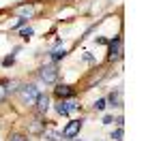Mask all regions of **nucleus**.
<instances>
[{"instance_id": "f257e3e1", "label": "nucleus", "mask_w": 161, "mask_h": 141, "mask_svg": "<svg viewBox=\"0 0 161 141\" xmlns=\"http://www.w3.org/2000/svg\"><path fill=\"white\" fill-rule=\"evenodd\" d=\"M123 60V37H116L108 41V58L105 62L114 64V62H120Z\"/></svg>"}, {"instance_id": "f03ea898", "label": "nucleus", "mask_w": 161, "mask_h": 141, "mask_svg": "<svg viewBox=\"0 0 161 141\" xmlns=\"http://www.w3.org/2000/svg\"><path fill=\"white\" fill-rule=\"evenodd\" d=\"M39 92H41V90H39L35 83H22V86H19V90H17V94H19L22 103H24V105H28V107H32V105L37 103Z\"/></svg>"}, {"instance_id": "7ed1b4c3", "label": "nucleus", "mask_w": 161, "mask_h": 141, "mask_svg": "<svg viewBox=\"0 0 161 141\" xmlns=\"http://www.w3.org/2000/svg\"><path fill=\"white\" fill-rule=\"evenodd\" d=\"M82 126H84V120L80 118V120H69L67 122V126L62 128V141H69V139H75L77 135H80V130H82Z\"/></svg>"}, {"instance_id": "20e7f679", "label": "nucleus", "mask_w": 161, "mask_h": 141, "mask_svg": "<svg viewBox=\"0 0 161 141\" xmlns=\"http://www.w3.org/2000/svg\"><path fill=\"white\" fill-rule=\"evenodd\" d=\"M39 79L43 81V83H56V79H58V68H56V64H43L41 68H39Z\"/></svg>"}, {"instance_id": "39448f33", "label": "nucleus", "mask_w": 161, "mask_h": 141, "mask_svg": "<svg viewBox=\"0 0 161 141\" xmlns=\"http://www.w3.org/2000/svg\"><path fill=\"white\" fill-rule=\"evenodd\" d=\"M11 13L19 15V17H24V19H32V17L37 15V7H35L32 2H22V4L11 7Z\"/></svg>"}, {"instance_id": "423d86ee", "label": "nucleus", "mask_w": 161, "mask_h": 141, "mask_svg": "<svg viewBox=\"0 0 161 141\" xmlns=\"http://www.w3.org/2000/svg\"><path fill=\"white\" fill-rule=\"evenodd\" d=\"M45 122H47V120H45L43 115L37 113L35 120L28 122V133H30V135H43V133H45Z\"/></svg>"}, {"instance_id": "0eeeda50", "label": "nucleus", "mask_w": 161, "mask_h": 141, "mask_svg": "<svg viewBox=\"0 0 161 141\" xmlns=\"http://www.w3.org/2000/svg\"><path fill=\"white\" fill-rule=\"evenodd\" d=\"M54 96H56L58 101H69V98L75 96V90L71 88V86H67V83H58V86L54 88Z\"/></svg>"}, {"instance_id": "6e6552de", "label": "nucleus", "mask_w": 161, "mask_h": 141, "mask_svg": "<svg viewBox=\"0 0 161 141\" xmlns=\"http://www.w3.org/2000/svg\"><path fill=\"white\" fill-rule=\"evenodd\" d=\"M35 109H37L39 115H43V118H45L47 109H50V96H47V94H43V92H39L37 103H35Z\"/></svg>"}, {"instance_id": "1a4fd4ad", "label": "nucleus", "mask_w": 161, "mask_h": 141, "mask_svg": "<svg viewBox=\"0 0 161 141\" xmlns=\"http://www.w3.org/2000/svg\"><path fill=\"white\" fill-rule=\"evenodd\" d=\"M103 75H105V68H103V66L92 68V73H90V75H88V79H86V88H90L95 81H101V79H103Z\"/></svg>"}, {"instance_id": "9d476101", "label": "nucleus", "mask_w": 161, "mask_h": 141, "mask_svg": "<svg viewBox=\"0 0 161 141\" xmlns=\"http://www.w3.org/2000/svg\"><path fill=\"white\" fill-rule=\"evenodd\" d=\"M105 101H108V105H110V107H123V101H120V90L110 92Z\"/></svg>"}, {"instance_id": "9b49d317", "label": "nucleus", "mask_w": 161, "mask_h": 141, "mask_svg": "<svg viewBox=\"0 0 161 141\" xmlns=\"http://www.w3.org/2000/svg\"><path fill=\"white\" fill-rule=\"evenodd\" d=\"M54 109H56V113L62 115V118H67V115L71 113V111H69V105H67V101H58L56 105H54Z\"/></svg>"}, {"instance_id": "f8f14e48", "label": "nucleus", "mask_w": 161, "mask_h": 141, "mask_svg": "<svg viewBox=\"0 0 161 141\" xmlns=\"http://www.w3.org/2000/svg\"><path fill=\"white\" fill-rule=\"evenodd\" d=\"M17 32H19V37L24 38V41H30V38L35 37V30H32L30 26H24V28H19Z\"/></svg>"}, {"instance_id": "ddd939ff", "label": "nucleus", "mask_w": 161, "mask_h": 141, "mask_svg": "<svg viewBox=\"0 0 161 141\" xmlns=\"http://www.w3.org/2000/svg\"><path fill=\"white\" fill-rule=\"evenodd\" d=\"M105 107H108V101H105V98H97V101L92 103V109H95L97 113H101V111H105Z\"/></svg>"}, {"instance_id": "4468645a", "label": "nucleus", "mask_w": 161, "mask_h": 141, "mask_svg": "<svg viewBox=\"0 0 161 141\" xmlns=\"http://www.w3.org/2000/svg\"><path fill=\"white\" fill-rule=\"evenodd\" d=\"M43 137H45V139H50V141H62V135H60V133H56V130H47V128H45Z\"/></svg>"}, {"instance_id": "2eb2a0df", "label": "nucleus", "mask_w": 161, "mask_h": 141, "mask_svg": "<svg viewBox=\"0 0 161 141\" xmlns=\"http://www.w3.org/2000/svg\"><path fill=\"white\" fill-rule=\"evenodd\" d=\"M50 58L54 60V62H58V60H62V58H67V49H54V51H50Z\"/></svg>"}, {"instance_id": "dca6fc26", "label": "nucleus", "mask_w": 161, "mask_h": 141, "mask_svg": "<svg viewBox=\"0 0 161 141\" xmlns=\"http://www.w3.org/2000/svg\"><path fill=\"white\" fill-rule=\"evenodd\" d=\"M24 26H28V19H24V17H17V19H15V22L9 26V30H19V28H24Z\"/></svg>"}, {"instance_id": "f3484780", "label": "nucleus", "mask_w": 161, "mask_h": 141, "mask_svg": "<svg viewBox=\"0 0 161 141\" xmlns=\"http://www.w3.org/2000/svg\"><path fill=\"white\" fill-rule=\"evenodd\" d=\"M9 141H28V135H24V133H11Z\"/></svg>"}, {"instance_id": "a211bd4d", "label": "nucleus", "mask_w": 161, "mask_h": 141, "mask_svg": "<svg viewBox=\"0 0 161 141\" xmlns=\"http://www.w3.org/2000/svg\"><path fill=\"white\" fill-rule=\"evenodd\" d=\"M123 135H125V130H123V126H118L114 133H112V137L110 139H114V141H123Z\"/></svg>"}, {"instance_id": "6ab92c4d", "label": "nucleus", "mask_w": 161, "mask_h": 141, "mask_svg": "<svg viewBox=\"0 0 161 141\" xmlns=\"http://www.w3.org/2000/svg\"><path fill=\"white\" fill-rule=\"evenodd\" d=\"M67 105H69V111H77V109H82V105L75 101V96H73V98H69V101H67Z\"/></svg>"}, {"instance_id": "aec40b11", "label": "nucleus", "mask_w": 161, "mask_h": 141, "mask_svg": "<svg viewBox=\"0 0 161 141\" xmlns=\"http://www.w3.org/2000/svg\"><path fill=\"white\" fill-rule=\"evenodd\" d=\"M7 96H9V92H7V86H4V79L0 81V103L7 101Z\"/></svg>"}, {"instance_id": "412c9836", "label": "nucleus", "mask_w": 161, "mask_h": 141, "mask_svg": "<svg viewBox=\"0 0 161 141\" xmlns=\"http://www.w3.org/2000/svg\"><path fill=\"white\" fill-rule=\"evenodd\" d=\"M15 64V56H7V58H2V66L4 68H9V66H13Z\"/></svg>"}, {"instance_id": "4be33fe9", "label": "nucleus", "mask_w": 161, "mask_h": 141, "mask_svg": "<svg viewBox=\"0 0 161 141\" xmlns=\"http://www.w3.org/2000/svg\"><path fill=\"white\" fill-rule=\"evenodd\" d=\"M95 43H97V45H105V43H108V38H103V37H97V38H95Z\"/></svg>"}, {"instance_id": "5701e85b", "label": "nucleus", "mask_w": 161, "mask_h": 141, "mask_svg": "<svg viewBox=\"0 0 161 141\" xmlns=\"http://www.w3.org/2000/svg\"><path fill=\"white\" fill-rule=\"evenodd\" d=\"M114 122H116V126H123V124H125V118H123V115H118Z\"/></svg>"}, {"instance_id": "b1692460", "label": "nucleus", "mask_w": 161, "mask_h": 141, "mask_svg": "<svg viewBox=\"0 0 161 141\" xmlns=\"http://www.w3.org/2000/svg\"><path fill=\"white\" fill-rule=\"evenodd\" d=\"M112 122H114V118H112V115H105V118H103V124H112Z\"/></svg>"}, {"instance_id": "393cba45", "label": "nucleus", "mask_w": 161, "mask_h": 141, "mask_svg": "<svg viewBox=\"0 0 161 141\" xmlns=\"http://www.w3.org/2000/svg\"><path fill=\"white\" fill-rule=\"evenodd\" d=\"M84 60H86V62H92L95 58H92V56H90V53H88V51H86V53H84Z\"/></svg>"}, {"instance_id": "a878e982", "label": "nucleus", "mask_w": 161, "mask_h": 141, "mask_svg": "<svg viewBox=\"0 0 161 141\" xmlns=\"http://www.w3.org/2000/svg\"><path fill=\"white\" fill-rule=\"evenodd\" d=\"M77 141H82V139H77Z\"/></svg>"}]
</instances>
